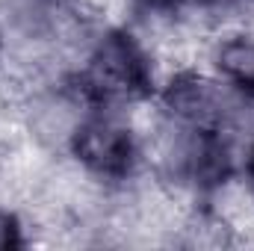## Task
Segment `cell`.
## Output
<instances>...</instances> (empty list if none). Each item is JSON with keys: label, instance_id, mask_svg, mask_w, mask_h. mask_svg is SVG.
Instances as JSON below:
<instances>
[{"label": "cell", "instance_id": "4", "mask_svg": "<svg viewBox=\"0 0 254 251\" xmlns=\"http://www.w3.org/2000/svg\"><path fill=\"white\" fill-rule=\"evenodd\" d=\"M207 60L213 74L237 92L249 107H254V33L249 30H228L210 42Z\"/></svg>", "mask_w": 254, "mask_h": 251}, {"label": "cell", "instance_id": "8", "mask_svg": "<svg viewBox=\"0 0 254 251\" xmlns=\"http://www.w3.org/2000/svg\"><path fill=\"white\" fill-rule=\"evenodd\" d=\"M3 48H6V45H3V33H0V60H3Z\"/></svg>", "mask_w": 254, "mask_h": 251}, {"label": "cell", "instance_id": "1", "mask_svg": "<svg viewBox=\"0 0 254 251\" xmlns=\"http://www.w3.org/2000/svg\"><path fill=\"white\" fill-rule=\"evenodd\" d=\"M157 57L151 42L127 27H107L83 54L65 89L89 110H122L157 95Z\"/></svg>", "mask_w": 254, "mask_h": 251}, {"label": "cell", "instance_id": "5", "mask_svg": "<svg viewBox=\"0 0 254 251\" xmlns=\"http://www.w3.org/2000/svg\"><path fill=\"white\" fill-rule=\"evenodd\" d=\"M130 3L148 18H172V21L190 9H201L198 0H130Z\"/></svg>", "mask_w": 254, "mask_h": 251}, {"label": "cell", "instance_id": "7", "mask_svg": "<svg viewBox=\"0 0 254 251\" xmlns=\"http://www.w3.org/2000/svg\"><path fill=\"white\" fill-rule=\"evenodd\" d=\"M243 192H246V198L252 201V207H254V139L249 142L246 160H243Z\"/></svg>", "mask_w": 254, "mask_h": 251}, {"label": "cell", "instance_id": "3", "mask_svg": "<svg viewBox=\"0 0 254 251\" xmlns=\"http://www.w3.org/2000/svg\"><path fill=\"white\" fill-rule=\"evenodd\" d=\"M154 98L163 110V119L181 127L228 130L231 122L249 107L213 71H201L195 65H178L175 71H169Z\"/></svg>", "mask_w": 254, "mask_h": 251}, {"label": "cell", "instance_id": "6", "mask_svg": "<svg viewBox=\"0 0 254 251\" xmlns=\"http://www.w3.org/2000/svg\"><path fill=\"white\" fill-rule=\"evenodd\" d=\"M21 246H27V240H24V222L18 219V213L0 210V251L21 249Z\"/></svg>", "mask_w": 254, "mask_h": 251}, {"label": "cell", "instance_id": "2", "mask_svg": "<svg viewBox=\"0 0 254 251\" xmlns=\"http://www.w3.org/2000/svg\"><path fill=\"white\" fill-rule=\"evenodd\" d=\"M68 154L92 181L125 184L142 166V133L119 110H86L71 127Z\"/></svg>", "mask_w": 254, "mask_h": 251}]
</instances>
